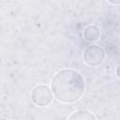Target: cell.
<instances>
[{"mask_svg": "<svg viewBox=\"0 0 120 120\" xmlns=\"http://www.w3.org/2000/svg\"><path fill=\"white\" fill-rule=\"evenodd\" d=\"M53 97L63 103H73L84 92L82 75L75 69L64 68L57 71L52 81Z\"/></svg>", "mask_w": 120, "mask_h": 120, "instance_id": "6da1fadb", "label": "cell"}, {"mask_svg": "<svg viewBox=\"0 0 120 120\" xmlns=\"http://www.w3.org/2000/svg\"><path fill=\"white\" fill-rule=\"evenodd\" d=\"M105 51L98 45H90L83 52V61L90 67H98L105 60Z\"/></svg>", "mask_w": 120, "mask_h": 120, "instance_id": "7a4b0ae2", "label": "cell"}, {"mask_svg": "<svg viewBox=\"0 0 120 120\" xmlns=\"http://www.w3.org/2000/svg\"><path fill=\"white\" fill-rule=\"evenodd\" d=\"M52 92L47 86L43 84L37 85L31 92V99L38 107L48 106L52 101Z\"/></svg>", "mask_w": 120, "mask_h": 120, "instance_id": "3957f363", "label": "cell"}, {"mask_svg": "<svg viewBox=\"0 0 120 120\" xmlns=\"http://www.w3.org/2000/svg\"><path fill=\"white\" fill-rule=\"evenodd\" d=\"M100 37V30L96 25H88L83 30V38L87 41H96Z\"/></svg>", "mask_w": 120, "mask_h": 120, "instance_id": "277c9868", "label": "cell"}, {"mask_svg": "<svg viewBox=\"0 0 120 120\" xmlns=\"http://www.w3.org/2000/svg\"><path fill=\"white\" fill-rule=\"evenodd\" d=\"M68 119H96V117L87 111H78L73 112L68 117Z\"/></svg>", "mask_w": 120, "mask_h": 120, "instance_id": "5b68a950", "label": "cell"}, {"mask_svg": "<svg viewBox=\"0 0 120 120\" xmlns=\"http://www.w3.org/2000/svg\"><path fill=\"white\" fill-rule=\"evenodd\" d=\"M107 1L112 5H120V0H107Z\"/></svg>", "mask_w": 120, "mask_h": 120, "instance_id": "8992f818", "label": "cell"}, {"mask_svg": "<svg viewBox=\"0 0 120 120\" xmlns=\"http://www.w3.org/2000/svg\"><path fill=\"white\" fill-rule=\"evenodd\" d=\"M115 73H116V76L120 79V65L116 68V70H115Z\"/></svg>", "mask_w": 120, "mask_h": 120, "instance_id": "52a82bcc", "label": "cell"}]
</instances>
